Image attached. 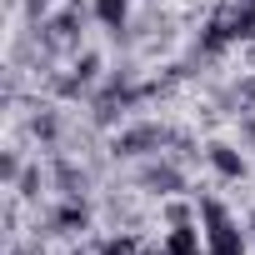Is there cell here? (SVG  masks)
<instances>
[{
	"instance_id": "cell-7",
	"label": "cell",
	"mask_w": 255,
	"mask_h": 255,
	"mask_svg": "<svg viewBox=\"0 0 255 255\" xmlns=\"http://www.w3.org/2000/svg\"><path fill=\"white\" fill-rule=\"evenodd\" d=\"M140 245H135V235H110V240H100V255H135Z\"/></svg>"
},
{
	"instance_id": "cell-5",
	"label": "cell",
	"mask_w": 255,
	"mask_h": 255,
	"mask_svg": "<svg viewBox=\"0 0 255 255\" xmlns=\"http://www.w3.org/2000/svg\"><path fill=\"white\" fill-rule=\"evenodd\" d=\"M205 160H210V170L220 175V180H245V155H240V145H230V140H210L205 145Z\"/></svg>"
},
{
	"instance_id": "cell-3",
	"label": "cell",
	"mask_w": 255,
	"mask_h": 255,
	"mask_svg": "<svg viewBox=\"0 0 255 255\" xmlns=\"http://www.w3.org/2000/svg\"><path fill=\"white\" fill-rule=\"evenodd\" d=\"M80 25H85V10L80 5H65L60 15H45L35 25V40L55 55V50H80Z\"/></svg>"
},
{
	"instance_id": "cell-4",
	"label": "cell",
	"mask_w": 255,
	"mask_h": 255,
	"mask_svg": "<svg viewBox=\"0 0 255 255\" xmlns=\"http://www.w3.org/2000/svg\"><path fill=\"white\" fill-rule=\"evenodd\" d=\"M140 185H145L150 195H175V190H185V175L175 170V160H170V155H165V160H160V155H150V160L140 165Z\"/></svg>"
},
{
	"instance_id": "cell-8",
	"label": "cell",
	"mask_w": 255,
	"mask_h": 255,
	"mask_svg": "<svg viewBox=\"0 0 255 255\" xmlns=\"http://www.w3.org/2000/svg\"><path fill=\"white\" fill-rule=\"evenodd\" d=\"M15 185H20V195H25V200H35V195H40V165L20 170V180H15Z\"/></svg>"
},
{
	"instance_id": "cell-6",
	"label": "cell",
	"mask_w": 255,
	"mask_h": 255,
	"mask_svg": "<svg viewBox=\"0 0 255 255\" xmlns=\"http://www.w3.org/2000/svg\"><path fill=\"white\" fill-rule=\"evenodd\" d=\"M90 15H95L110 35H120L125 20H130V0H90Z\"/></svg>"
},
{
	"instance_id": "cell-1",
	"label": "cell",
	"mask_w": 255,
	"mask_h": 255,
	"mask_svg": "<svg viewBox=\"0 0 255 255\" xmlns=\"http://www.w3.org/2000/svg\"><path fill=\"white\" fill-rule=\"evenodd\" d=\"M200 230H205V250L210 255H245V230L215 195L200 200Z\"/></svg>"
},
{
	"instance_id": "cell-2",
	"label": "cell",
	"mask_w": 255,
	"mask_h": 255,
	"mask_svg": "<svg viewBox=\"0 0 255 255\" xmlns=\"http://www.w3.org/2000/svg\"><path fill=\"white\" fill-rule=\"evenodd\" d=\"M165 145H175V135L165 130L160 120H140V125H125V130L110 140V150L120 160H140V155H160Z\"/></svg>"
},
{
	"instance_id": "cell-9",
	"label": "cell",
	"mask_w": 255,
	"mask_h": 255,
	"mask_svg": "<svg viewBox=\"0 0 255 255\" xmlns=\"http://www.w3.org/2000/svg\"><path fill=\"white\" fill-rule=\"evenodd\" d=\"M250 235H255V215H250Z\"/></svg>"
}]
</instances>
